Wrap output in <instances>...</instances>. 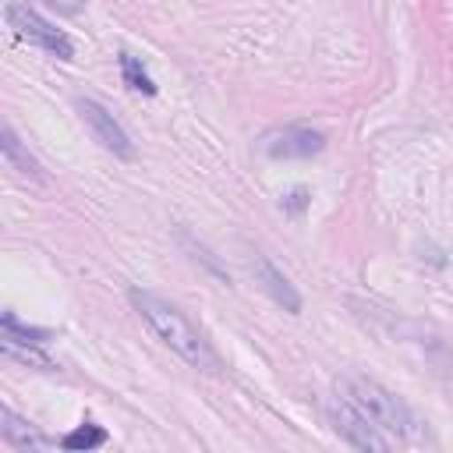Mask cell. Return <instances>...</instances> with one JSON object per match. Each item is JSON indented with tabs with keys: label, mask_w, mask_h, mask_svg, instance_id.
I'll return each mask as SVG.
<instances>
[{
	"label": "cell",
	"mask_w": 453,
	"mask_h": 453,
	"mask_svg": "<svg viewBox=\"0 0 453 453\" xmlns=\"http://www.w3.org/2000/svg\"><path fill=\"white\" fill-rule=\"evenodd\" d=\"M131 304L134 311L149 322V329L177 354L184 357L191 368H202V372H219V357L212 350V343L202 336V329L166 297L152 294V290H131Z\"/></svg>",
	"instance_id": "cell-1"
},
{
	"label": "cell",
	"mask_w": 453,
	"mask_h": 453,
	"mask_svg": "<svg viewBox=\"0 0 453 453\" xmlns=\"http://www.w3.org/2000/svg\"><path fill=\"white\" fill-rule=\"evenodd\" d=\"M336 393L347 403H354L372 425H379L386 435H393L396 442H407V439L421 435V418L396 393H389L382 382H375L361 372H347V375L336 379Z\"/></svg>",
	"instance_id": "cell-2"
},
{
	"label": "cell",
	"mask_w": 453,
	"mask_h": 453,
	"mask_svg": "<svg viewBox=\"0 0 453 453\" xmlns=\"http://www.w3.org/2000/svg\"><path fill=\"white\" fill-rule=\"evenodd\" d=\"M4 18H7V25L14 28V35H18V39L35 42V46H39V50H46L50 57H57V60H71V57H74L71 39H67L60 28H53V25H50L39 11H32L28 4L11 0V4H7V11H4Z\"/></svg>",
	"instance_id": "cell-3"
},
{
	"label": "cell",
	"mask_w": 453,
	"mask_h": 453,
	"mask_svg": "<svg viewBox=\"0 0 453 453\" xmlns=\"http://www.w3.org/2000/svg\"><path fill=\"white\" fill-rule=\"evenodd\" d=\"M326 414H329V421H333L336 435H340L347 446H354V449L386 453V449H393V446H396V439H393V435H386L379 425H372V421H368L354 403H347L343 396H340V400H333V403L326 407Z\"/></svg>",
	"instance_id": "cell-4"
},
{
	"label": "cell",
	"mask_w": 453,
	"mask_h": 453,
	"mask_svg": "<svg viewBox=\"0 0 453 453\" xmlns=\"http://www.w3.org/2000/svg\"><path fill=\"white\" fill-rule=\"evenodd\" d=\"M258 149L269 159H311L326 149V134L304 124H283L258 138Z\"/></svg>",
	"instance_id": "cell-5"
},
{
	"label": "cell",
	"mask_w": 453,
	"mask_h": 453,
	"mask_svg": "<svg viewBox=\"0 0 453 453\" xmlns=\"http://www.w3.org/2000/svg\"><path fill=\"white\" fill-rule=\"evenodd\" d=\"M78 113H81V120L88 124L92 138H96L106 152H113V156H120V159H131V156H134V145H131L127 131L113 120V113H110L103 103H96V99H78Z\"/></svg>",
	"instance_id": "cell-6"
},
{
	"label": "cell",
	"mask_w": 453,
	"mask_h": 453,
	"mask_svg": "<svg viewBox=\"0 0 453 453\" xmlns=\"http://www.w3.org/2000/svg\"><path fill=\"white\" fill-rule=\"evenodd\" d=\"M251 276H255V283H258V287H262L283 311H290V315L301 311V294L294 290V283H290V280H287V276H283L262 251L251 255Z\"/></svg>",
	"instance_id": "cell-7"
},
{
	"label": "cell",
	"mask_w": 453,
	"mask_h": 453,
	"mask_svg": "<svg viewBox=\"0 0 453 453\" xmlns=\"http://www.w3.org/2000/svg\"><path fill=\"white\" fill-rule=\"evenodd\" d=\"M0 439L7 446H14V449H46L50 446V439L35 425H28L25 418H18L11 407H0Z\"/></svg>",
	"instance_id": "cell-8"
},
{
	"label": "cell",
	"mask_w": 453,
	"mask_h": 453,
	"mask_svg": "<svg viewBox=\"0 0 453 453\" xmlns=\"http://www.w3.org/2000/svg\"><path fill=\"white\" fill-rule=\"evenodd\" d=\"M0 145H4V159H7V166H11V170H18V173H21V177H28V180H42V166H39V163H35V156L18 142L14 127H4Z\"/></svg>",
	"instance_id": "cell-9"
},
{
	"label": "cell",
	"mask_w": 453,
	"mask_h": 453,
	"mask_svg": "<svg viewBox=\"0 0 453 453\" xmlns=\"http://www.w3.org/2000/svg\"><path fill=\"white\" fill-rule=\"evenodd\" d=\"M0 329H4V340H14V343H35V347H39V343H50V340H53V333H50V329H39V326H21L14 311H4Z\"/></svg>",
	"instance_id": "cell-10"
},
{
	"label": "cell",
	"mask_w": 453,
	"mask_h": 453,
	"mask_svg": "<svg viewBox=\"0 0 453 453\" xmlns=\"http://www.w3.org/2000/svg\"><path fill=\"white\" fill-rule=\"evenodd\" d=\"M120 74H124V85H127V88L145 92V96H156V81L149 78V71L142 67V60H138V57L120 53Z\"/></svg>",
	"instance_id": "cell-11"
},
{
	"label": "cell",
	"mask_w": 453,
	"mask_h": 453,
	"mask_svg": "<svg viewBox=\"0 0 453 453\" xmlns=\"http://www.w3.org/2000/svg\"><path fill=\"white\" fill-rule=\"evenodd\" d=\"M103 442H106V432H103L99 425H92V421H81L74 432H67V435L60 439L64 449H96V446H103Z\"/></svg>",
	"instance_id": "cell-12"
},
{
	"label": "cell",
	"mask_w": 453,
	"mask_h": 453,
	"mask_svg": "<svg viewBox=\"0 0 453 453\" xmlns=\"http://www.w3.org/2000/svg\"><path fill=\"white\" fill-rule=\"evenodd\" d=\"M4 354H7V357H18V361H25V365H35V368H42V372H53V361H50L35 343H14V340H4Z\"/></svg>",
	"instance_id": "cell-13"
},
{
	"label": "cell",
	"mask_w": 453,
	"mask_h": 453,
	"mask_svg": "<svg viewBox=\"0 0 453 453\" xmlns=\"http://www.w3.org/2000/svg\"><path fill=\"white\" fill-rule=\"evenodd\" d=\"M304 205H308V191H304V188H297V191H290V195L283 198V209H287V212H301Z\"/></svg>",
	"instance_id": "cell-14"
},
{
	"label": "cell",
	"mask_w": 453,
	"mask_h": 453,
	"mask_svg": "<svg viewBox=\"0 0 453 453\" xmlns=\"http://www.w3.org/2000/svg\"><path fill=\"white\" fill-rule=\"evenodd\" d=\"M50 7H57L60 14H78L81 7H85V0H46Z\"/></svg>",
	"instance_id": "cell-15"
}]
</instances>
